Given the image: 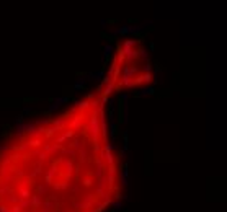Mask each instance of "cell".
<instances>
[{"label":"cell","mask_w":227,"mask_h":212,"mask_svg":"<svg viewBox=\"0 0 227 212\" xmlns=\"http://www.w3.org/2000/svg\"><path fill=\"white\" fill-rule=\"evenodd\" d=\"M101 87L0 144V212H106L123 194Z\"/></svg>","instance_id":"6da1fadb"},{"label":"cell","mask_w":227,"mask_h":212,"mask_svg":"<svg viewBox=\"0 0 227 212\" xmlns=\"http://www.w3.org/2000/svg\"><path fill=\"white\" fill-rule=\"evenodd\" d=\"M152 80L154 73L144 46L139 41L128 39L116 47L100 87L111 98L116 93L144 88Z\"/></svg>","instance_id":"7a4b0ae2"}]
</instances>
